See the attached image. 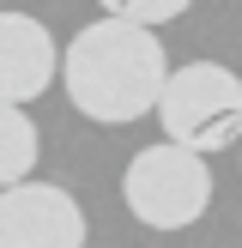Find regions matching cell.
<instances>
[{
    "mask_svg": "<svg viewBox=\"0 0 242 248\" xmlns=\"http://www.w3.org/2000/svg\"><path fill=\"white\" fill-rule=\"evenodd\" d=\"M121 200L139 218L145 230H188L194 218H206L212 206V170H206V152L194 145H145L139 157L121 176Z\"/></svg>",
    "mask_w": 242,
    "mask_h": 248,
    "instance_id": "obj_3",
    "label": "cell"
},
{
    "mask_svg": "<svg viewBox=\"0 0 242 248\" xmlns=\"http://www.w3.org/2000/svg\"><path fill=\"white\" fill-rule=\"evenodd\" d=\"M60 55L43 18L30 12H0V103H30L48 91Z\"/></svg>",
    "mask_w": 242,
    "mask_h": 248,
    "instance_id": "obj_5",
    "label": "cell"
},
{
    "mask_svg": "<svg viewBox=\"0 0 242 248\" xmlns=\"http://www.w3.org/2000/svg\"><path fill=\"white\" fill-rule=\"evenodd\" d=\"M103 12H115V18H133V24H169V18H182V12L194 6V0H97Z\"/></svg>",
    "mask_w": 242,
    "mask_h": 248,
    "instance_id": "obj_7",
    "label": "cell"
},
{
    "mask_svg": "<svg viewBox=\"0 0 242 248\" xmlns=\"http://www.w3.org/2000/svg\"><path fill=\"white\" fill-rule=\"evenodd\" d=\"M36 170V121L24 103H0V188Z\"/></svg>",
    "mask_w": 242,
    "mask_h": 248,
    "instance_id": "obj_6",
    "label": "cell"
},
{
    "mask_svg": "<svg viewBox=\"0 0 242 248\" xmlns=\"http://www.w3.org/2000/svg\"><path fill=\"white\" fill-rule=\"evenodd\" d=\"M55 73L67 79V97L79 115L121 127V121H139L157 103V85H164L169 61H164V43L151 36V24H133V18L109 12V18L85 24L67 43Z\"/></svg>",
    "mask_w": 242,
    "mask_h": 248,
    "instance_id": "obj_1",
    "label": "cell"
},
{
    "mask_svg": "<svg viewBox=\"0 0 242 248\" xmlns=\"http://www.w3.org/2000/svg\"><path fill=\"white\" fill-rule=\"evenodd\" d=\"M85 236V212L67 188L30 176L0 188V248H79Z\"/></svg>",
    "mask_w": 242,
    "mask_h": 248,
    "instance_id": "obj_4",
    "label": "cell"
},
{
    "mask_svg": "<svg viewBox=\"0 0 242 248\" xmlns=\"http://www.w3.org/2000/svg\"><path fill=\"white\" fill-rule=\"evenodd\" d=\"M151 109L176 145H194L206 157L242 140V79L218 61H188V67L164 73Z\"/></svg>",
    "mask_w": 242,
    "mask_h": 248,
    "instance_id": "obj_2",
    "label": "cell"
}]
</instances>
